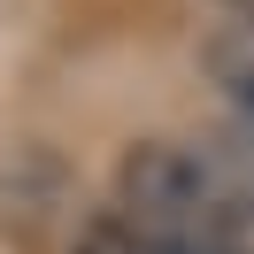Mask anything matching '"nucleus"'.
Returning <instances> with one entry per match:
<instances>
[{"label": "nucleus", "mask_w": 254, "mask_h": 254, "mask_svg": "<svg viewBox=\"0 0 254 254\" xmlns=\"http://www.w3.org/2000/svg\"><path fill=\"white\" fill-rule=\"evenodd\" d=\"M170 254H247V239L239 231H185V239H170Z\"/></svg>", "instance_id": "obj_4"}, {"label": "nucleus", "mask_w": 254, "mask_h": 254, "mask_svg": "<svg viewBox=\"0 0 254 254\" xmlns=\"http://www.w3.org/2000/svg\"><path fill=\"white\" fill-rule=\"evenodd\" d=\"M69 254H170V239H162L154 223H139V216H131L124 200H100L93 216L77 223Z\"/></svg>", "instance_id": "obj_2"}, {"label": "nucleus", "mask_w": 254, "mask_h": 254, "mask_svg": "<svg viewBox=\"0 0 254 254\" xmlns=\"http://www.w3.org/2000/svg\"><path fill=\"white\" fill-rule=\"evenodd\" d=\"M116 200H124L139 223H154L162 239L239 231V200H231V185H223L216 154H200V146L139 139L124 162H116Z\"/></svg>", "instance_id": "obj_1"}, {"label": "nucleus", "mask_w": 254, "mask_h": 254, "mask_svg": "<svg viewBox=\"0 0 254 254\" xmlns=\"http://www.w3.org/2000/svg\"><path fill=\"white\" fill-rule=\"evenodd\" d=\"M208 69H216L223 100L239 108V131H254V16L208 39Z\"/></svg>", "instance_id": "obj_3"}]
</instances>
